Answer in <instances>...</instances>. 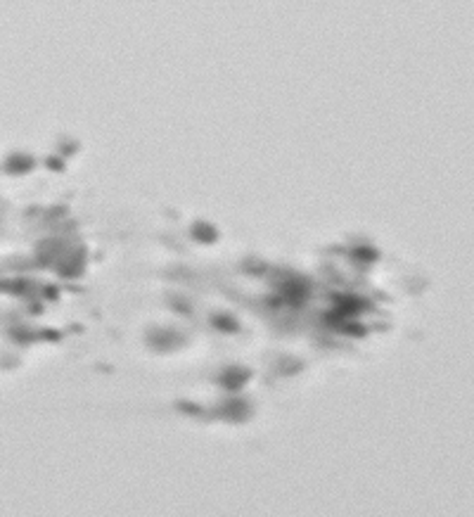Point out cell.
<instances>
[{"label": "cell", "mask_w": 474, "mask_h": 517, "mask_svg": "<svg viewBox=\"0 0 474 517\" xmlns=\"http://www.w3.org/2000/svg\"><path fill=\"white\" fill-rule=\"evenodd\" d=\"M147 344H150L152 349H157V351H171V349L183 344V337L171 330H150Z\"/></svg>", "instance_id": "3"}, {"label": "cell", "mask_w": 474, "mask_h": 517, "mask_svg": "<svg viewBox=\"0 0 474 517\" xmlns=\"http://www.w3.org/2000/svg\"><path fill=\"white\" fill-rule=\"evenodd\" d=\"M218 415L230 422H244V420H249L252 408H249L247 401H242V399H228L226 403L218 408Z\"/></svg>", "instance_id": "4"}, {"label": "cell", "mask_w": 474, "mask_h": 517, "mask_svg": "<svg viewBox=\"0 0 474 517\" xmlns=\"http://www.w3.org/2000/svg\"><path fill=\"white\" fill-rule=\"evenodd\" d=\"M242 266H244V270H252V273H263V270H266V266H263L261 261H244L242 263Z\"/></svg>", "instance_id": "15"}, {"label": "cell", "mask_w": 474, "mask_h": 517, "mask_svg": "<svg viewBox=\"0 0 474 517\" xmlns=\"http://www.w3.org/2000/svg\"><path fill=\"white\" fill-rule=\"evenodd\" d=\"M176 408L178 411H183V413L187 415H202V406H197V403H192V401H176Z\"/></svg>", "instance_id": "12"}, {"label": "cell", "mask_w": 474, "mask_h": 517, "mask_svg": "<svg viewBox=\"0 0 474 517\" xmlns=\"http://www.w3.org/2000/svg\"><path fill=\"white\" fill-rule=\"evenodd\" d=\"M309 290H311L309 280L294 276V278H289L287 283L280 285V296L287 304H292V306H301V304L309 299Z\"/></svg>", "instance_id": "1"}, {"label": "cell", "mask_w": 474, "mask_h": 517, "mask_svg": "<svg viewBox=\"0 0 474 517\" xmlns=\"http://www.w3.org/2000/svg\"><path fill=\"white\" fill-rule=\"evenodd\" d=\"M41 335H43L45 339H50V342H60V339H62V335H60L57 330H43Z\"/></svg>", "instance_id": "17"}, {"label": "cell", "mask_w": 474, "mask_h": 517, "mask_svg": "<svg viewBox=\"0 0 474 517\" xmlns=\"http://www.w3.org/2000/svg\"><path fill=\"white\" fill-rule=\"evenodd\" d=\"M5 169L10 173H29L31 169H34V157H29V154H12V157L7 159Z\"/></svg>", "instance_id": "7"}, {"label": "cell", "mask_w": 474, "mask_h": 517, "mask_svg": "<svg viewBox=\"0 0 474 517\" xmlns=\"http://www.w3.org/2000/svg\"><path fill=\"white\" fill-rule=\"evenodd\" d=\"M169 306H171L173 311L183 313V316H190V313H192V306H190L185 299H178V296H169Z\"/></svg>", "instance_id": "11"}, {"label": "cell", "mask_w": 474, "mask_h": 517, "mask_svg": "<svg viewBox=\"0 0 474 517\" xmlns=\"http://www.w3.org/2000/svg\"><path fill=\"white\" fill-rule=\"evenodd\" d=\"M342 330L346 332V335H351V337H365V335H368V328H365V325H358V323H346V325H342Z\"/></svg>", "instance_id": "13"}, {"label": "cell", "mask_w": 474, "mask_h": 517, "mask_svg": "<svg viewBox=\"0 0 474 517\" xmlns=\"http://www.w3.org/2000/svg\"><path fill=\"white\" fill-rule=\"evenodd\" d=\"M249 377H252V370H249V368L230 366V368H226V370L220 372L218 382L226 387L228 392H237V389H242V387L247 385Z\"/></svg>", "instance_id": "2"}, {"label": "cell", "mask_w": 474, "mask_h": 517, "mask_svg": "<svg viewBox=\"0 0 474 517\" xmlns=\"http://www.w3.org/2000/svg\"><path fill=\"white\" fill-rule=\"evenodd\" d=\"M211 325H213V328H218L220 332H228V335L240 332V323H237L233 316H228V313H213V316H211Z\"/></svg>", "instance_id": "8"}, {"label": "cell", "mask_w": 474, "mask_h": 517, "mask_svg": "<svg viewBox=\"0 0 474 517\" xmlns=\"http://www.w3.org/2000/svg\"><path fill=\"white\" fill-rule=\"evenodd\" d=\"M190 233H192L194 240L204 242V244H211V242L218 240V230H216L211 223H206V221H197L192 228H190Z\"/></svg>", "instance_id": "6"}, {"label": "cell", "mask_w": 474, "mask_h": 517, "mask_svg": "<svg viewBox=\"0 0 474 517\" xmlns=\"http://www.w3.org/2000/svg\"><path fill=\"white\" fill-rule=\"evenodd\" d=\"M351 256L353 259H358V261H365V263H372L379 259V252L375 247H356L353 252H351Z\"/></svg>", "instance_id": "9"}, {"label": "cell", "mask_w": 474, "mask_h": 517, "mask_svg": "<svg viewBox=\"0 0 474 517\" xmlns=\"http://www.w3.org/2000/svg\"><path fill=\"white\" fill-rule=\"evenodd\" d=\"M76 150H78V143H71V140H69V143H64V145H62V152H64V154H67V157H69V154H74Z\"/></svg>", "instance_id": "18"}, {"label": "cell", "mask_w": 474, "mask_h": 517, "mask_svg": "<svg viewBox=\"0 0 474 517\" xmlns=\"http://www.w3.org/2000/svg\"><path fill=\"white\" fill-rule=\"evenodd\" d=\"M83 266H86V249H76L74 254L64 261V266H60V276L62 278H78L83 273Z\"/></svg>", "instance_id": "5"}, {"label": "cell", "mask_w": 474, "mask_h": 517, "mask_svg": "<svg viewBox=\"0 0 474 517\" xmlns=\"http://www.w3.org/2000/svg\"><path fill=\"white\" fill-rule=\"evenodd\" d=\"M277 368H280L282 375H294V372H299L303 368L301 361H294V359H282L280 363H277Z\"/></svg>", "instance_id": "10"}, {"label": "cell", "mask_w": 474, "mask_h": 517, "mask_svg": "<svg viewBox=\"0 0 474 517\" xmlns=\"http://www.w3.org/2000/svg\"><path fill=\"white\" fill-rule=\"evenodd\" d=\"M64 214H67V207H57L50 211V219H60V216H64Z\"/></svg>", "instance_id": "19"}, {"label": "cell", "mask_w": 474, "mask_h": 517, "mask_svg": "<svg viewBox=\"0 0 474 517\" xmlns=\"http://www.w3.org/2000/svg\"><path fill=\"white\" fill-rule=\"evenodd\" d=\"M45 166H48L50 171H57V173H62L64 169H67L64 159H60V157H48V159H45Z\"/></svg>", "instance_id": "14"}, {"label": "cell", "mask_w": 474, "mask_h": 517, "mask_svg": "<svg viewBox=\"0 0 474 517\" xmlns=\"http://www.w3.org/2000/svg\"><path fill=\"white\" fill-rule=\"evenodd\" d=\"M43 294H45V299H50V302H55L57 296H60V290L50 285V287H45V290H43Z\"/></svg>", "instance_id": "16"}]
</instances>
